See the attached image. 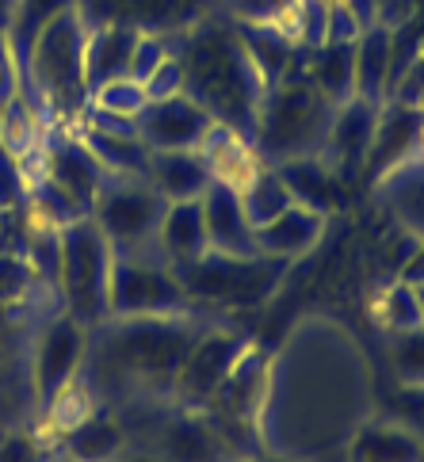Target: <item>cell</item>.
Here are the masks:
<instances>
[{
  "label": "cell",
  "mask_w": 424,
  "mask_h": 462,
  "mask_svg": "<svg viewBox=\"0 0 424 462\" xmlns=\"http://www.w3.org/2000/svg\"><path fill=\"white\" fill-rule=\"evenodd\" d=\"M379 321L390 328V333H405V328L424 325L420 302H417V287L394 279V283L383 291V299H379Z\"/></svg>",
  "instance_id": "d6a6232c"
},
{
  "label": "cell",
  "mask_w": 424,
  "mask_h": 462,
  "mask_svg": "<svg viewBox=\"0 0 424 462\" xmlns=\"http://www.w3.org/2000/svg\"><path fill=\"white\" fill-rule=\"evenodd\" d=\"M145 88V100L150 104H161V100H172V96H184V65L176 54H169L157 69L142 80Z\"/></svg>",
  "instance_id": "74e56055"
},
{
  "label": "cell",
  "mask_w": 424,
  "mask_h": 462,
  "mask_svg": "<svg viewBox=\"0 0 424 462\" xmlns=\"http://www.w3.org/2000/svg\"><path fill=\"white\" fill-rule=\"evenodd\" d=\"M364 23L352 15V8L340 0V5H329V15H325V42L336 46H355V39L364 35Z\"/></svg>",
  "instance_id": "ab89813d"
},
{
  "label": "cell",
  "mask_w": 424,
  "mask_h": 462,
  "mask_svg": "<svg viewBox=\"0 0 424 462\" xmlns=\"http://www.w3.org/2000/svg\"><path fill=\"white\" fill-rule=\"evenodd\" d=\"M176 58L184 65V96L210 119L230 126L253 145L256 115L264 104V80L244 51L234 20H203L176 35Z\"/></svg>",
  "instance_id": "7a4b0ae2"
},
{
  "label": "cell",
  "mask_w": 424,
  "mask_h": 462,
  "mask_svg": "<svg viewBox=\"0 0 424 462\" xmlns=\"http://www.w3.org/2000/svg\"><path fill=\"white\" fill-rule=\"evenodd\" d=\"M142 31L126 23H92L85 35V85L88 96L107 85V80L130 77V58H134Z\"/></svg>",
  "instance_id": "d6986e66"
},
{
  "label": "cell",
  "mask_w": 424,
  "mask_h": 462,
  "mask_svg": "<svg viewBox=\"0 0 424 462\" xmlns=\"http://www.w3.org/2000/svg\"><path fill=\"white\" fill-rule=\"evenodd\" d=\"M420 138H424V111L410 107L405 100H386V107H379V126H374V142L364 169L383 172L386 164H398L405 153L417 150Z\"/></svg>",
  "instance_id": "7402d4cb"
},
{
  "label": "cell",
  "mask_w": 424,
  "mask_h": 462,
  "mask_svg": "<svg viewBox=\"0 0 424 462\" xmlns=\"http://www.w3.org/2000/svg\"><path fill=\"white\" fill-rule=\"evenodd\" d=\"M302 77L314 85L325 100L345 104L355 96V61H352V46H336L325 42L314 51L302 54Z\"/></svg>",
  "instance_id": "4316f807"
},
{
  "label": "cell",
  "mask_w": 424,
  "mask_h": 462,
  "mask_svg": "<svg viewBox=\"0 0 424 462\" xmlns=\"http://www.w3.org/2000/svg\"><path fill=\"white\" fill-rule=\"evenodd\" d=\"M379 107L383 104L360 100V96L336 104L329 134H325V145H321V161L329 164L340 180H352L367 164L371 142H374V126H379Z\"/></svg>",
  "instance_id": "9a60e30c"
},
{
  "label": "cell",
  "mask_w": 424,
  "mask_h": 462,
  "mask_svg": "<svg viewBox=\"0 0 424 462\" xmlns=\"http://www.w3.org/2000/svg\"><path fill=\"white\" fill-rule=\"evenodd\" d=\"M42 172L54 180L58 188H65L73 199L92 214L100 191L107 188L104 164L92 157V150L77 138V130H46L42 142Z\"/></svg>",
  "instance_id": "4fadbf2b"
},
{
  "label": "cell",
  "mask_w": 424,
  "mask_h": 462,
  "mask_svg": "<svg viewBox=\"0 0 424 462\" xmlns=\"http://www.w3.org/2000/svg\"><path fill=\"white\" fill-rule=\"evenodd\" d=\"M23 88V73H20V58L12 51L8 27H0V107L12 104Z\"/></svg>",
  "instance_id": "60d3db41"
},
{
  "label": "cell",
  "mask_w": 424,
  "mask_h": 462,
  "mask_svg": "<svg viewBox=\"0 0 424 462\" xmlns=\"http://www.w3.org/2000/svg\"><path fill=\"white\" fill-rule=\"evenodd\" d=\"M126 448H130V436L111 409L104 412L92 409L85 420L65 428L58 439V455H65L69 462H115Z\"/></svg>",
  "instance_id": "44dd1931"
},
{
  "label": "cell",
  "mask_w": 424,
  "mask_h": 462,
  "mask_svg": "<svg viewBox=\"0 0 424 462\" xmlns=\"http://www.w3.org/2000/svg\"><path fill=\"white\" fill-rule=\"evenodd\" d=\"M27 203V176L5 145H0V210Z\"/></svg>",
  "instance_id": "f35d334b"
},
{
  "label": "cell",
  "mask_w": 424,
  "mask_h": 462,
  "mask_svg": "<svg viewBox=\"0 0 424 462\" xmlns=\"http://www.w3.org/2000/svg\"><path fill=\"white\" fill-rule=\"evenodd\" d=\"M244 348H249V337L244 333H237V328L222 325V321H210L203 333L195 337L180 371H176L172 405L176 409H203Z\"/></svg>",
  "instance_id": "30bf717a"
},
{
  "label": "cell",
  "mask_w": 424,
  "mask_h": 462,
  "mask_svg": "<svg viewBox=\"0 0 424 462\" xmlns=\"http://www.w3.org/2000/svg\"><path fill=\"white\" fill-rule=\"evenodd\" d=\"M256 462H295V458H280V455H264V458H256Z\"/></svg>",
  "instance_id": "c3c4849f"
},
{
  "label": "cell",
  "mask_w": 424,
  "mask_h": 462,
  "mask_svg": "<svg viewBox=\"0 0 424 462\" xmlns=\"http://www.w3.org/2000/svg\"><path fill=\"white\" fill-rule=\"evenodd\" d=\"M31 229H35V218H31L27 207H8V210H0V253H8V256H27Z\"/></svg>",
  "instance_id": "8d00e7d4"
},
{
  "label": "cell",
  "mask_w": 424,
  "mask_h": 462,
  "mask_svg": "<svg viewBox=\"0 0 424 462\" xmlns=\"http://www.w3.org/2000/svg\"><path fill=\"white\" fill-rule=\"evenodd\" d=\"M210 0H77V12L92 23H126L153 35H180L207 15Z\"/></svg>",
  "instance_id": "8fae6325"
},
{
  "label": "cell",
  "mask_w": 424,
  "mask_h": 462,
  "mask_svg": "<svg viewBox=\"0 0 424 462\" xmlns=\"http://www.w3.org/2000/svg\"><path fill=\"white\" fill-rule=\"evenodd\" d=\"M237 191H241V203H244V214H249L253 229H260L272 218H280V214L295 203L290 199V191H287V184L280 180V172H275L272 164H260V169L244 180Z\"/></svg>",
  "instance_id": "f546056e"
},
{
  "label": "cell",
  "mask_w": 424,
  "mask_h": 462,
  "mask_svg": "<svg viewBox=\"0 0 424 462\" xmlns=\"http://www.w3.org/2000/svg\"><path fill=\"white\" fill-rule=\"evenodd\" d=\"M115 462H161V458H157L150 448H126V451H123Z\"/></svg>",
  "instance_id": "bcb514c9"
},
{
  "label": "cell",
  "mask_w": 424,
  "mask_h": 462,
  "mask_svg": "<svg viewBox=\"0 0 424 462\" xmlns=\"http://www.w3.org/2000/svg\"><path fill=\"white\" fill-rule=\"evenodd\" d=\"M336 104L309 85L302 73L280 80L264 92V104L256 115L253 150L264 164H283L295 157H321L325 134H329Z\"/></svg>",
  "instance_id": "277c9868"
},
{
  "label": "cell",
  "mask_w": 424,
  "mask_h": 462,
  "mask_svg": "<svg viewBox=\"0 0 424 462\" xmlns=\"http://www.w3.org/2000/svg\"><path fill=\"white\" fill-rule=\"evenodd\" d=\"M0 462H51V451L39 436L27 432H12L0 439Z\"/></svg>",
  "instance_id": "b9f144b4"
},
{
  "label": "cell",
  "mask_w": 424,
  "mask_h": 462,
  "mask_svg": "<svg viewBox=\"0 0 424 462\" xmlns=\"http://www.w3.org/2000/svg\"><path fill=\"white\" fill-rule=\"evenodd\" d=\"M51 462H69V458H65V455H51Z\"/></svg>",
  "instance_id": "f907efd6"
},
{
  "label": "cell",
  "mask_w": 424,
  "mask_h": 462,
  "mask_svg": "<svg viewBox=\"0 0 424 462\" xmlns=\"http://www.w3.org/2000/svg\"><path fill=\"white\" fill-rule=\"evenodd\" d=\"M107 313L111 318H180L195 313L176 268L165 260L115 256L107 279Z\"/></svg>",
  "instance_id": "ba28073f"
},
{
  "label": "cell",
  "mask_w": 424,
  "mask_h": 462,
  "mask_svg": "<svg viewBox=\"0 0 424 462\" xmlns=\"http://www.w3.org/2000/svg\"><path fill=\"white\" fill-rule=\"evenodd\" d=\"M355 61V96L371 104H386V73H390V27H367L352 46Z\"/></svg>",
  "instance_id": "f1b7e54d"
},
{
  "label": "cell",
  "mask_w": 424,
  "mask_h": 462,
  "mask_svg": "<svg viewBox=\"0 0 424 462\" xmlns=\"http://www.w3.org/2000/svg\"><path fill=\"white\" fill-rule=\"evenodd\" d=\"M88 104L100 107V111H111V115H123V119H138L150 100H145V88L138 85V80L119 77V80H107V85L96 88L88 96Z\"/></svg>",
  "instance_id": "836d02e7"
},
{
  "label": "cell",
  "mask_w": 424,
  "mask_h": 462,
  "mask_svg": "<svg viewBox=\"0 0 424 462\" xmlns=\"http://www.w3.org/2000/svg\"><path fill=\"white\" fill-rule=\"evenodd\" d=\"M39 291L35 272H31L27 256L0 253V306H20Z\"/></svg>",
  "instance_id": "e575fe53"
},
{
  "label": "cell",
  "mask_w": 424,
  "mask_h": 462,
  "mask_svg": "<svg viewBox=\"0 0 424 462\" xmlns=\"http://www.w3.org/2000/svg\"><path fill=\"white\" fill-rule=\"evenodd\" d=\"M150 184L165 195V203L203 199V191L215 184V169L199 150H157L150 153Z\"/></svg>",
  "instance_id": "ffe728a7"
},
{
  "label": "cell",
  "mask_w": 424,
  "mask_h": 462,
  "mask_svg": "<svg viewBox=\"0 0 424 462\" xmlns=\"http://www.w3.org/2000/svg\"><path fill=\"white\" fill-rule=\"evenodd\" d=\"M268 398H272V359H268V352H260L249 340V348L241 352V359L218 383V390L210 393L203 412L207 417L260 424V417H264V409H268Z\"/></svg>",
  "instance_id": "7c38bea8"
},
{
  "label": "cell",
  "mask_w": 424,
  "mask_h": 462,
  "mask_svg": "<svg viewBox=\"0 0 424 462\" xmlns=\"http://www.w3.org/2000/svg\"><path fill=\"white\" fill-rule=\"evenodd\" d=\"M424 439L401 420H367L348 443V462H420Z\"/></svg>",
  "instance_id": "d4e9b609"
},
{
  "label": "cell",
  "mask_w": 424,
  "mask_h": 462,
  "mask_svg": "<svg viewBox=\"0 0 424 462\" xmlns=\"http://www.w3.org/2000/svg\"><path fill=\"white\" fill-rule=\"evenodd\" d=\"M325 234V214L290 203L280 218H272L256 229V249L275 260H295L306 256L309 249H318V241Z\"/></svg>",
  "instance_id": "cb8c5ba5"
},
{
  "label": "cell",
  "mask_w": 424,
  "mask_h": 462,
  "mask_svg": "<svg viewBox=\"0 0 424 462\" xmlns=\"http://www.w3.org/2000/svg\"><path fill=\"white\" fill-rule=\"evenodd\" d=\"M169 54H176V35H153V31H142L138 46H134V58H130V80L142 85V80L150 77Z\"/></svg>",
  "instance_id": "d590c367"
},
{
  "label": "cell",
  "mask_w": 424,
  "mask_h": 462,
  "mask_svg": "<svg viewBox=\"0 0 424 462\" xmlns=\"http://www.w3.org/2000/svg\"><path fill=\"white\" fill-rule=\"evenodd\" d=\"M85 35L88 23L69 8L35 39L23 58V96L39 107L51 130H73L80 111L88 107L85 85Z\"/></svg>",
  "instance_id": "3957f363"
},
{
  "label": "cell",
  "mask_w": 424,
  "mask_h": 462,
  "mask_svg": "<svg viewBox=\"0 0 424 462\" xmlns=\"http://www.w3.org/2000/svg\"><path fill=\"white\" fill-rule=\"evenodd\" d=\"M237 5H241V0H230V8H237Z\"/></svg>",
  "instance_id": "816d5d0a"
},
{
  "label": "cell",
  "mask_w": 424,
  "mask_h": 462,
  "mask_svg": "<svg viewBox=\"0 0 424 462\" xmlns=\"http://www.w3.org/2000/svg\"><path fill=\"white\" fill-rule=\"evenodd\" d=\"M77 138L88 145L107 176H130V180L150 176V145L138 134H104V130L92 126H77Z\"/></svg>",
  "instance_id": "83f0119b"
},
{
  "label": "cell",
  "mask_w": 424,
  "mask_h": 462,
  "mask_svg": "<svg viewBox=\"0 0 424 462\" xmlns=\"http://www.w3.org/2000/svg\"><path fill=\"white\" fill-rule=\"evenodd\" d=\"M111 253L107 237L92 218H80L61 229V268H58V302L80 325L96 328L107 321V279H111Z\"/></svg>",
  "instance_id": "8992f818"
},
{
  "label": "cell",
  "mask_w": 424,
  "mask_h": 462,
  "mask_svg": "<svg viewBox=\"0 0 424 462\" xmlns=\"http://www.w3.org/2000/svg\"><path fill=\"white\" fill-rule=\"evenodd\" d=\"M15 5H20V0H0V27H8V23H12Z\"/></svg>",
  "instance_id": "7dc6e473"
},
{
  "label": "cell",
  "mask_w": 424,
  "mask_h": 462,
  "mask_svg": "<svg viewBox=\"0 0 424 462\" xmlns=\"http://www.w3.org/2000/svg\"><path fill=\"white\" fill-rule=\"evenodd\" d=\"M69 8H77V0H20V5H15L12 23H8V39H12L15 58H20V69H23L27 51L35 46V39Z\"/></svg>",
  "instance_id": "4dcf8cb0"
},
{
  "label": "cell",
  "mask_w": 424,
  "mask_h": 462,
  "mask_svg": "<svg viewBox=\"0 0 424 462\" xmlns=\"http://www.w3.org/2000/svg\"><path fill=\"white\" fill-rule=\"evenodd\" d=\"M157 245H161V256L169 260V268H184V263L210 253L199 199L165 207V218H161V229H157Z\"/></svg>",
  "instance_id": "484cf974"
},
{
  "label": "cell",
  "mask_w": 424,
  "mask_h": 462,
  "mask_svg": "<svg viewBox=\"0 0 424 462\" xmlns=\"http://www.w3.org/2000/svg\"><path fill=\"white\" fill-rule=\"evenodd\" d=\"M234 27H237V35L244 42V51H249L253 65H256L260 80H264V88H275L280 80L302 73V54L306 51L290 35H283L275 23L234 20Z\"/></svg>",
  "instance_id": "ac0fdd59"
},
{
  "label": "cell",
  "mask_w": 424,
  "mask_h": 462,
  "mask_svg": "<svg viewBox=\"0 0 424 462\" xmlns=\"http://www.w3.org/2000/svg\"><path fill=\"white\" fill-rule=\"evenodd\" d=\"M210 126H215V119L191 96H172V100H161V104H145V111L138 115V138L150 145V153L199 150Z\"/></svg>",
  "instance_id": "2e32d148"
},
{
  "label": "cell",
  "mask_w": 424,
  "mask_h": 462,
  "mask_svg": "<svg viewBox=\"0 0 424 462\" xmlns=\"http://www.w3.org/2000/svg\"><path fill=\"white\" fill-rule=\"evenodd\" d=\"M345 5L352 8V15H355V20H360L364 27L379 23V0H345Z\"/></svg>",
  "instance_id": "f6af8a7d"
},
{
  "label": "cell",
  "mask_w": 424,
  "mask_h": 462,
  "mask_svg": "<svg viewBox=\"0 0 424 462\" xmlns=\"http://www.w3.org/2000/svg\"><path fill=\"white\" fill-rule=\"evenodd\" d=\"M417 302H420V318H424V287H417Z\"/></svg>",
  "instance_id": "681fc988"
},
{
  "label": "cell",
  "mask_w": 424,
  "mask_h": 462,
  "mask_svg": "<svg viewBox=\"0 0 424 462\" xmlns=\"http://www.w3.org/2000/svg\"><path fill=\"white\" fill-rule=\"evenodd\" d=\"M283 272H287V260H275L264 253L230 256L215 249L184 263V268H176L195 310L207 306V310H226V313L264 306L275 294V287H280Z\"/></svg>",
  "instance_id": "5b68a950"
},
{
  "label": "cell",
  "mask_w": 424,
  "mask_h": 462,
  "mask_svg": "<svg viewBox=\"0 0 424 462\" xmlns=\"http://www.w3.org/2000/svg\"><path fill=\"white\" fill-rule=\"evenodd\" d=\"M161 462H230L203 409H169L145 443Z\"/></svg>",
  "instance_id": "5bb4252c"
},
{
  "label": "cell",
  "mask_w": 424,
  "mask_h": 462,
  "mask_svg": "<svg viewBox=\"0 0 424 462\" xmlns=\"http://www.w3.org/2000/svg\"><path fill=\"white\" fill-rule=\"evenodd\" d=\"M390 371L401 386H424V325L394 333L390 340Z\"/></svg>",
  "instance_id": "1f68e13d"
},
{
  "label": "cell",
  "mask_w": 424,
  "mask_h": 462,
  "mask_svg": "<svg viewBox=\"0 0 424 462\" xmlns=\"http://www.w3.org/2000/svg\"><path fill=\"white\" fill-rule=\"evenodd\" d=\"M275 172H280V180L290 191V199H295L299 207L318 210V214H325V218L345 207V180H340L321 157L283 161V164H275Z\"/></svg>",
  "instance_id": "603a6c76"
},
{
  "label": "cell",
  "mask_w": 424,
  "mask_h": 462,
  "mask_svg": "<svg viewBox=\"0 0 424 462\" xmlns=\"http://www.w3.org/2000/svg\"><path fill=\"white\" fill-rule=\"evenodd\" d=\"M398 279L410 287H424V241L413 245V253L405 256V263L398 268Z\"/></svg>",
  "instance_id": "ee69618b"
},
{
  "label": "cell",
  "mask_w": 424,
  "mask_h": 462,
  "mask_svg": "<svg viewBox=\"0 0 424 462\" xmlns=\"http://www.w3.org/2000/svg\"><path fill=\"white\" fill-rule=\"evenodd\" d=\"M88 356V325H80L69 313H54L35 337V356H31V386L42 409H51L65 390H69Z\"/></svg>",
  "instance_id": "9c48e42d"
},
{
  "label": "cell",
  "mask_w": 424,
  "mask_h": 462,
  "mask_svg": "<svg viewBox=\"0 0 424 462\" xmlns=\"http://www.w3.org/2000/svg\"><path fill=\"white\" fill-rule=\"evenodd\" d=\"M398 420L424 439V386H401L398 398Z\"/></svg>",
  "instance_id": "7bdbcfd3"
},
{
  "label": "cell",
  "mask_w": 424,
  "mask_h": 462,
  "mask_svg": "<svg viewBox=\"0 0 424 462\" xmlns=\"http://www.w3.org/2000/svg\"><path fill=\"white\" fill-rule=\"evenodd\" d=\"M165 195L150 180L130 176H107V188L92 207V222L100 226L115 256H138V260H165L157 245V229L165 218ZM169 263V260H165Z\"/></svg>",
  "instance_id": "52a82bcc"
},
{
  "label": "cell",
  "mask_w": 424,
  "mask_h": 462,
  "mask_svg": "<svg viewBox=\"0 0 424 462\" xmlns=\"http://www.w3.org/2000/svg\"><path fill=\"white\" fill-rule=\"evenodd\" d=\"M203 222H207V241L215 253H230V256H253L256 249V229L244 214L241 203V191L226 180H215L207 191H203Z\"/></svg>",
  "instance_id": "e0dca14e"
},
{
  "label": "cell",
  "mask_w": 424,
  "mask_h": 462,
  "mask_svg": "<svg viewBox=\"0 0 424 462\" xmlns=\"http://www.w3.org/2000/svg\"><path fill=\"white\" fill-rule=\"evenodd\" d=\"M210 321L199 313L180 318H107L96 325L80 378L92 398H100L111 412L145 402H169L176 371Z\"/></svg>",
  "instance_id": "6da1fadb"
},
{
  "label": "cell",
  "mask_w": 424,
  "mask_h": 462,
  "mask_svg": "<svg viewBox=\"0 0 424 462\" xmlns=\"http://www.w3.org/2000/svg\"><path fill=\"white\" fill-rule=\"evenodd\" d=\"M0 115H5V107H0Z\"/></svg>",
  "instance_id": "f5cc1de1"
}]
</instances>
